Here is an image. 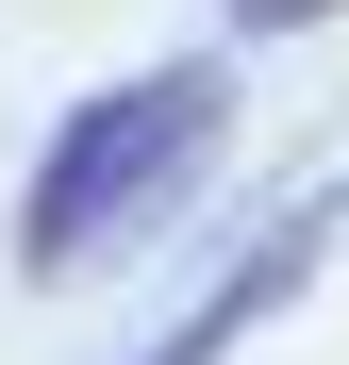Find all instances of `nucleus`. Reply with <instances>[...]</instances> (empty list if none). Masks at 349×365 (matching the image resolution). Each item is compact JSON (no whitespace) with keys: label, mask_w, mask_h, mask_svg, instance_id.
<instances>
[{"label":"nucleus","mask_w":349,"mask_h":365,"mask_svg":"<svg viewBox=\"0 0 349 365\" xmlns=\"http://www.w3.org/2000/svg\"><path fill=\"white\" fill-rule=\"evenodd\" d=\"M216 133H233V67H216V50L67 100V116H50V150H34V182H17V282H84V266H116V250H133V232L216 166Z\"/></svg>","instance_id":"f257e3e1"},{"label":"nucleus","mask_w":349,"mask_h":365,"mask_svg":"<svg viewBox=\"0 0 349 365\" xmlns=\"http://www.w3.org/2000/svg\"><path fill=\"white\" fill-rule=\"evenodd\" d=\"M333 232H349V182H300V200H283L266 232H250V250H233L200 299H183V316H166L133 365H233V349H250L266 316H300V299H316V266H333Z\"/></svg>","instance_id":"f03ea898"},{"label":"nucleus","mask_w":349,"mask_h":365,"mask_svg":"<svg viewBox=\"0 0 349 365\" xmlns=\"http://www.w3.org/2000/svg\"><path fill=\"white\" fill-rule=\"evenodd\" d=\"M333 0H233V34H316Z\"/></svg>","instance_id":"7ed1b4c3"}]
</instances>
